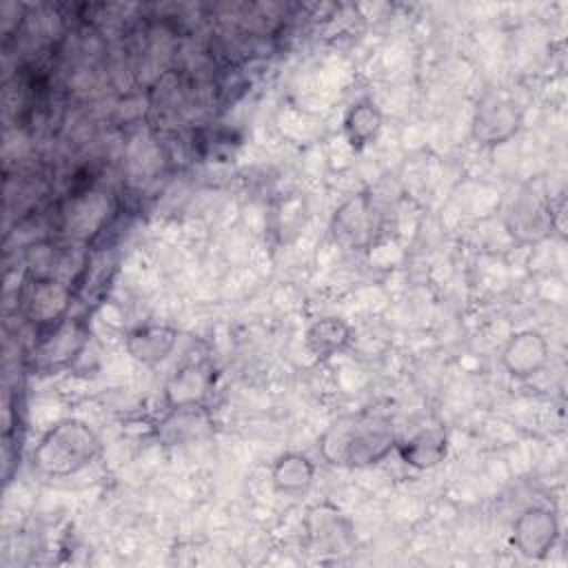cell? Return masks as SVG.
<instances>
[{"label": "cell", "mask_w": 568, "mask_h": 568, "mask_svg": "<svg viewBox=\"0 0 568 568\" xmlns=\"http://www.w3.org/2000/svg\"><path fill=\"white\" fill-rule=\"evenodd\" d=\"M390 422L377 413L359 410L337 417L320 437V455L337 468H366L397 448Z\"/></svg>", "instance_id": "cell-1"}, {"label": "cell", "mask_w": 568, "mask_h": 568, "mask_svg": "<svg viewBox=\"0 0 568 568\" xmlns=\"http://www.w3.org/2000/svg\"><path fill=\"white\" fill-rule=\"evenodd\" d=\"M102 453L95 430L75 417L51 426L31 453L33 468L44 477H69L91 466Z\"/></svg>", "instance_id": "cell-2"}, {"label": "cell", "mask_w": 568, "mask_h": 568, "mask_svg": "<svg viewBox=\"0 0 568 568\" xmlns=\"http://www.w3.org/2000/svg\"><path fill=\"white\" fill-rule=\"evenodd\" d=\"M71 302L73 284L31 273H24L16 293L18 313L40 331L69 317Z\"/></svg>", "instance_id": "cell-3"}, {"label": "cell", "mask_w": 568, "mask_h": 568, "mask_svg": "<svg viewBox=\"0 0 568 568\" xmlns=\"http://www.w3.org/2000/svg\"><path fill=\"white\" fill-rule=\"evenodd\" d=\"M89 342V326L78 317H64L62 322L42 331L36 339L29 362L40 375H53L69 368Z\"/></svg>", "instance_id": "cell-4"}, {"label": "cell", "mask_w": 568, "mask_h": 568, "mask_svg": "<svg viewBox=\"0 0 568 568\" xmlns=\"http://www.w3.org/2000/svg\"><path fill=\"white\" fill-rule=\"evenodd\" d=\"M111 213L109 197L95 189H80L60 209V233L64 240L87 244L106 224Z\"/></svg>", "instance_id": "cell-5"}, {"label": "cell", "mask_w": 568, "mask_h": 568, "mask_svg": "<svg viewBox=\"0 0 568 568\" xmlns=\"http://www.w3.org/2000/svg\"><path fill=\"white\" fill-rule=\"evenodd\" d=\"M521 115L517 104L504 93H486L473 115V138L481 146H497L508 142L519 129Z\"/></svg>", "instance_id": "cell-6"}, {"label": "cell", "mask_w": 568, "mask_h": 568, "mask_svg": "<svg viewBox=\"0 0 568 568\" xmlns=\"http://www.w3.org/2000/svg\"><path fill=\"white\" fill-rule=\"evenodd\" d=\"M559 537V524L552 510L530 506L513 524V546L528 559H544Z\"/></svg>", "instance_id": "cell-7"}, {"label": "cell", "mask_w": 568, "mask_h": 568, "mask_svg": "<svg viewBox=\"0 0 568 568\" xmlns=\"http://www.w3.org/2000/svg\"><path fill=\"white\" fill-rule=\"evenodd\" d=\"M550 348L539 331L526 328L508 337L501 351V366L515 379H528L546 368Z\"/></svg>", "instance_id": "cell-8"}, {"label": "cell", "mask_w": 568, "mask_h": 568, "mask_svg": "<svg viewBox=\"0 0 568 568\" xmlns=\"http://www.w3.org/2000/svg\"><path fill=\"white\" fill-rule=\"evenodd\" d=\"M375 209L368 193L353 195L346 200L333 217V235L346 246H362L373 237Z\"/></svg>", "instance_id": "cell-9"}, {"label": "cell", "mask_w": 568, "mask_h": 568, "mask_svg": "<svg viewBox=\"0 0 568 568\" xmlns=\"http://www.w3.org/2000/svg\"><path fill=\"white\" fill-rule=\"evenodd\" d=\"M508 231L524 242H535L546 237L552 229V213L535 193H521L508 209L506 215Z\"/></svg>", "instance_id": "cell-10"}, {"label": "cell", "mask_w": 568, "mask_h": 568, "mask_svg": "<svg viewBox=\"0 0 568 568\" xmlns=\"http://www.w3.org/2000/svg\"><path fill=\"white\" fill-rule=\"evenodd\" d=\"M395 450L399 453L404 464L426 470L444 462V457L448 455V435L439 424L422 426L410 437L397 442Z\"/></svg>", "instance_id": "cell-11"}, {"label": "cell", "mask_w": 568, "mask_h": 568, "mask_svg": "<svg viewBox=\"0 0 568 568\" xmlns=\"http://www.w3.org/2000/svg\"><path fill=\"white\" fill-rule=\"evenodd\" d=\"M315 481V462L304 453H284L273 462L271 484L286 497H302Z\"/></svg>", "instance_id": "cell-12"}, {"label": "cell", "mask_w": 568, "mask_h": 568, "mask_svg": "<svg viewBox=\"0 0 568 568\" xmlns=\"http://www.w3.org/2000/svg\"><path fill=\"white\" fill-rule=\"evenodd\" d=\"M178 331L160 324H144L126 335V351L133 359L153 366L162 362L175 346Z\"/></svg>", "instance_id": "cell-13"}, {"label": "cell", "mask_w": 568, "mask_h": 568, "mask_svg": "<svg viewBox=\"0 0 568 568\" xmlns=\"http://www.w3.org/2000/svg\"><path fill=\"white\" fill-rule=\"evenodd\" d=\"M211 388V371L204 364L182 366L166 384V399L171 408H200Z\"/></svg>", "instance_id": "cell-14"}, {"label": "cell", "mask_w": 568, "mask_h": 568, "mask_svg": "<svg viewBox=\"0 0 568 568\" xmlns=\"http://www.w3.org/2000/svg\"><path fill=\"white\" fill-rule=\"evenodd\" d=\"M382 111L373 98H359L355 100L342 122L344 135L353 149L368 146L382 131Z\"/></svg>", "instance_id": "cell-15"}, {"label": "cell", "mask_w": 568, "mask_h": 568, "mask_svg": "<svg viewBox=\"0 0 568 568\" xmlns=\"http://www.w3.org/2000/svg\"><path fill=\"white\" fill-rule=\"evenodd\" d=\"M351 339H353V331L339 317H320L306 331V348L317 359H328L346 351Z\"/></svg>", "instance_id": "cell-16"}, {"label": "cell", "mask_w": 568, "mask_h": 568, "mask_svg": "<svg viewBox=\"0 0 568 568\" xmlns=\"http://www.w3.org/2000/svg\"><path fill=\"white\" fill-rule=\"evenodd\" d=\"M308 537L315 544V548L328 552L337 550L346 541H351V526L339 517L337 510L326 506H315L308 513Z\"/></svg>", "instance_id": "cell-17"}]
</instances>
